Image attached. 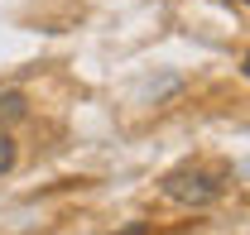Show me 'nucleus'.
I'll return each instance as SVG.
<instances>
[{
    "label": "nucleus",
    "instance_id": "nucleus-1",
    "mask_svg": "<svg viewBox=\"0 0 250 235\" xmlns=\"http://www.w3.org/2000/svg\"><path fill=\"white\" fill-rule=\"evenodd\" d=\"M226 192V168L221 163H183L164 177V197L178 206H207Z\"/></svg>",
    "mask_w": 250,
    "mask_h": 235
},
{
    "label": "nucleus",
    "instance_id": "nucleus-2",
    "mask_svg": "<svg viewBox=\"0 0 250 235\" xmlns=\"http://www.w3.org/2000/svg\"><path fill=\"white\" fill-rule=\"evenodd\" d=\"M24 116V96H20V91H5V96H0V120H20Z\"/></svg>",
    "mask_w": 250,
    "mask_h": 235
},
{
    "label": "nucleus",
    "instance_id": "nucleus-3",
    "mask_svg": "<svg viewBox=\"0 0 250 235\" xmlns=\"http://www.w3.org/2000/svg\"><path fill=\"white\" fill-rule=\"evenodd\" d=\"M10 168H15V139H10V135L0 130V177L10 173Z\"/></svg>",
    "mask_w": 250,
    "mask_h": 235
}]
</instances>
